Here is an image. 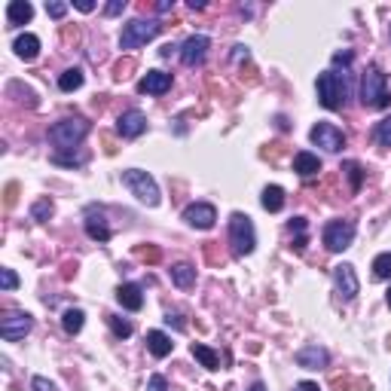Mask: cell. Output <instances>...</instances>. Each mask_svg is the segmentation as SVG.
I'll list each match as a JSON object with an SVG mask.
<instances>
[{"label": "cell", "mask_w": 391, "mask_h": 391, "mask_svg": "<svg viewBox=\"0 0 391 391\" xmlns=\"http://www.w3.org/2000/svg\"><path fill=\"white\" fill-rule=\"evenodd\" d=\"M351 86H349V74H336V70H324L318 74V101L327 110H342L349 104Z\"/></svg>", "instance_id": "6da1fadb"}, {"label": "cell", "mask_w": 391, "mask_h": 391, "mask_svg": "<svg viewBox=\"0 0 391 391\" xmlns=\"http://www.w3.org/2000/svg\"><path fill=\"white\" fill-rule=\"evenodd\" d=\"M86 135H89V122L83 120V116H64V120H58L55 126L49 129V141L58 153L80 147Z\"/></svg>", "instance_id": "7a4b0ae2"}, {"label": "cell", "mask_w": 391, "mask_h": 391, "mask_svg": "<svg viewBox=\"0 0 391 391\" xmlns=\"http://www.w3.org/2000/svg\"><path fill=\"white\" fill-rule=\"evenodd\" d=\"M361 101L364 107H388L391 104V89H388V80L386 74H382L376 64H370L367 70H364V80H361Z\"/></svg>", "instance_id": "3957f363"}, {"label": "cell", "mask_w": 391, "mask_h": 391, "mask_svg": "<svg viewBox=\"0 0 391 391\" xmlns=\"http://www.w3.org/2000/svg\"><path fill=\"white\" fill-rule=\"evenodd\" d=\"M230 245H232V254H236V257H247V254H254V247H257L254 224L242 211H236L230 217Z\"/></svg>", "instance_id": "277c9868"}, {"label": "cell", "mask_w": 391, "mask_h": 391, "mask_svg": "<svg viewBox=\"0 0 391 391\" xmlns=\"http://www.w3.org/2000/svg\"><path fill=\"white\" fill-rule=\"evenodd\" d=\"M122 184L132 190V196H138V202H144V205H159V187H156L153 174L141 172V168H129V172H122Z\"/></svg>", "instance_id": "5b68a950"}, {"label": "cell", "mask_w": 391, "mask_h": 391, "mask_svg": "<svg viewBox=\"0 0 391 391\" xmlns=\"http://www.w3.org/2000/svg\"><path fill=\"white\" fill-rule=\"evenodd\" d=\"M162 25L156 22V18H132V22L122 28L120 34V46L122 49H138L144 46V43H150L156 34H159Z\"/></svg>", "instance_id": "8992f818"}, {"label": "cell", "mask_w": 391, "mask_h": 391, "mask_svg": "<svg viewBox=\"0 0 391 391\" xmlns=\"http://www.w3.org/2000/svg\"><path fill=\"white\" fill-rule=\"evenodd\" d=\"M31 327H34V318H31L28 312H6V315L0 318V336H3L6 342L25 340V336L31 334Z\"/></svg>", "instance_id": "52a82bcc"}, {"label": "cell", "mask_w": 391, "mask_h": 391, "mask_svg": "<svg viewBox=\"0 0 391 391\" xmlns=\"http://www.w3.org/2000/svg\"><path fill=\"white\" fill-rule=\"evenodd\" d=\"M355 242V224H349V220H330L327 226H324V247L334 254L345 251V247H351Z\"/></svg>", "instance_id": "ba28073f"}, {"label": "cell", "mask_w": 391, "mask_h": 391, "mask_svg": "<svg viewBox=\"0 0 391 391\" xmlns=\"http://www.w3.org/2000/svg\"><path fill=\"white\" fill-rule=\"evenodd\" d=\"M309 138H312V144H315V147H324L327 153H340V150L345 147L342 129H336L334 122H318V126H312Z\"/></svg>", "instance_id": "9c48e42d"}, {"label": "cell", "mask_w": 391, "mask_h": 391, "mask_svg": "<svg viewBox=\"0 0 391 391\" xmlns=\"http://www.w3.org/2000/svg\"><path fill=\"white\" fill-rule=\"evenodd\" d=\"M184 220L193 230H211L214 220H217V208L208 205V202H193L184 208Z\"/></svg>", "instance_id": "30bf717a"}, {"label": "cell", "mask_w": 391, "mask_h": 391, "mask_svg": "<svg viewBox=\"0 0 391 391\" xmlns=\"http://www.w3.org/2000/svg\"><path fill=\"white\" fill-rule=\"evenodd\" d=\"M208 49H211V40H208L205 34H193L184 40V46H180V62L187 64V68H196V64L205 62Z\"/></svg>", "instance_id": "8fae6325"}, {"label": "cell", "mask_w": 391, "mask_h": 391, "mask_svg": "<svg viewBox=\"0 0 391 391\" xmlns=\"http://www.w3.org/2000/svg\"><path fill=\"white\" fill-rule=\"evenodd\" d=\"M334 284H336V291H340V297H342V299H355V297H358V291H361V284H358V272H355V266H351V263H340V266H334Z\"/></svg>", "instance_id": "7c38bea8"}, {"label": "cell", "mask_w": 391, "mask_h": 391, "mask_svg": "<svg viewBox=\"0 0 391 391\" xmlns=\"http://www.w3.org/2000/svg\"><path fill=\"white\" fill-rule=\"evenodd\" d=\"M293 361H297L303 370H324L330 364V355H327V349L312 342V345H303V349L293 355Z\"/></svg>", "instance_id": "4fadbf2b"}, {"label": "cell", "mask_w": 391, "mask_h": 391, "mask_svg": "<svg viewBox=\"0 0 391 391\" xmlns=\"http://www.w3.org/2000/svg\"><path fill=\"white\" fill-rule=\"evenodd\" d=\"M144 129H147V116L141 110H126L116 120V135L120 138H138V135H144Z\"/></svg>", "instance_id": "5bb4252c"}, {"label": "cell", "mask_w": 391, "mask_h": 391, "mask_svg": "<svg viewBox=\"0 0 391 391\" xmlns=\"http://www.w3.org/2000/svg\"><path fill=\"white\" fill-rule=\"evenodd\" d=\"M168 89H172V74H165V70H147L138 80L141 95H165Z\"/></svg>", "instance_id": "9a60e30c"}, {"label": "cell", "mask_w": 391, "mask_h": 391, "mask_svg": "<svg viewBox=\"0 0 391 391\" xmlns=\"http://www.w3.org/2000/svg\"><path fill=\"white\" fill-rule=\"evenodd\" d=\"M86 232H89V239H95V242H107L110 239V226H107V220H104L101 208H89L86 211Z\"/></svg>", "instance_id": "2e32d148"}, {"label": "cell", "mask_w": 391, "mask_h": 391, "mask_svg": "<svg viewBox=\"0 0 391 391\" xmlns=\"http://www.w3.org/2000/svg\"><path fill=\"white\" fill-rule=\"evenodd\" d=\"M116 299H120V306L122 309H129V312H138L141 306H144V293H141L138 284H120V291H116Z\"/></svg>", "instance_id": "e0dca14e"}, {"label": "cell", "mask_w": 391, "mask_h": 391, "mask_svg": "<svg viewBox=\"0 0 391 391\" xmlns=\"http://www.w3.org/2000/svg\"><path fill=\"white\" fill-rule=\"evenodd\" d=\"M293 172H297L299 178H312V174L321 172V159H318L315 153H309V150H303V153L293 156Z\"/></svg>", "instance_id": "ac0fdd59"}, {"label": "cell", "mask_w": 391, "mask_h": 391, "mask_svg": "<svg viewBox=\"0 0 391 391\" xmlns=\"http://www.w3.org/2000/svg\"><path fill=\"white\" fill-rule=\"evenodd\" d=\"M12 49H16L18 58H25V62H34L37 55H40V37L34 34H22L16 43H12Z\"/></svg>", "instance_id": "d6986e66"}, {"label": "cell", "mask_w": 391, "mask_h": 391, "mask_svg": "<svg viewBox=\"0 0 391 391\" xmlns=\"http://www.w3.org/2000/svg\"><path fill=\"white\" fill-rule=\"evenodd\" d=\"M172 336H165L162 330H150L147 334V349H150V355L153 358H168L172 355Z\"/></svg>", "instance_id": "ffe728a7"}, {"label": "cell", "mask_w": 391, "mask_h": 391, "mask_svg": "<svg viewBox=\"0 0 391 391\" xmlns=\"http://www.w3.org/2000/svg\"><path fill=\"white\" fill-rule=\"evenodd\" d=\"M31 16H34V6L28 0H12L6 6V22L10 25H25V22H31Z\"/></svg>", "instance_id": "44dd1931"}, {"label": "cell", "mask_w": 391, "mask_h": 391, "mask_svg": "<svg viewBox=\"0 0 391 391\" xmlns=\"http://www.w3.org/2000/svg\"><path fill=\"white\" fill-rule=\"evenodd\" d=\"M190 351H193V358H196V361H199L205 370H220V355H217L214 349H208L205 342H193Z\"/></svg>", "instance_id": "7402d4cb"}, {"label": "cell", "mask_w": 391, "mask_h": 391, "mask_svg": "<svg viewBox=\"0 0 391 391\" xmlns=\"http://www.w3.org/2000/svg\"><path fill=\"white\" fill-rule=\"evenodd\" d=\"M168 272H172V282L178 284L180 291H190L193 284H196V269H193L190 263H174Z\"/></svg>", "instance_id": "603a6c76"}, {"label": "cell", "mask_w": 391, "mask_h": 391, "mask_svg": "<svg viewBox=\"0 0 391 391\" xmlns=\"http://www.w3.org/2000/svg\"><path fill=\"white\" fill-rule=\"evenodd\" d=\"M260 205H263L266 211H272V214L282 211V208H284V190H282V187H275V184L266 187L263 196H260Z\"/></svg>", "instance_id": "cb8c5ba5"}, {"label": "cell", "mask_w": 391, "mask_h": 391, "mask_svg": "<svg viewBox=\"0 0 391 391\" xmlns=\"http://www.w3.org/2000/svg\"><path fill=\"white\" fill-rule=\"evenodd\" d=\"M80 86H83V70L80 68H70L58 77V89H62V92H77Z\"/></svg>", "instance_id": "d4e9b609"}, {"label": "cell", "mask_w": 391, "mask_h": 391, "mask_svg": "<svg viewBox=\"0 0 391 391\" xmlns=\"http://www.w3.org/2000/svg\"><path fill=\"white\" fill-rule=\"evenodd\" d=\"M83 321H86V315H83L80 309H68V312L62 315V327H64V334H70V336L80 334V330H83Z\"/></svg>", "instance_id": "484cf974"}, {"label": "cell", "mask_w": 391, "mask_h": 391, "mask_svg": "<svg viewBox=\"0 0 391 391\" xmlns=\"http://www.w3.org/2000/svg\"><path fill=\"white\" fill-rule=\"evenodd\" d=\"M291 232H293V251H306V242H309V239H306V220L303 217H293L291 220Z\"/></svg>", "instance_id": "4316f807"}, {"label": "cell", "mask_w": 391, "mask_h": 391, "mask_svg": "<svg viewBox=\"0 0 391 391\" xmlns=\"http://www.w3.org/2000/svg\"><path fill=\"white\" fill-rule=\"evenodd\" d=\"M373 278H379V282H386V278H391V251L379 254V257L373 260Z\"/></svg>", "instance_id": "83f0119b"}, {"label": "cell", "mask_w": 391, "mask_h": 391, "mask_svg": "<svg viewBox=\"0 0 391 391\" xmlns=\"http://www.w3.org/2000/svg\"><path fill=\"white\" fill-rule=\"evenodd\" d=\"M373 138H376V144H379V147H391V116H386V120L376 122Z\"/></svg>", "instance_id": "f1b7e54d"}, {"label": "cell", "mask_w": 391, "mask_h": 391, "mask_svg": "<svg viewBox=\"0 0 391 391\" xmlns=\"http://www.w3.org/2000/svg\"><path fill=\"white\" fill-rule=\"evenodd\" d=\"M107 324H110V330H113L120 340H126V336H132V324L126 321V318H120V315H107Z\"/></svg>", "instance_id": "f546056e"}, {"label": "cell", "mask_w": 391, "mask_h": 391, "mask_svg": "<svg viewBox=\"0 0 391 391\" xmlns=\"http://www.w3.org/2000/svg\"><path fill=\"white\" fill-rule=\"evenodd\" d=\"M31 217L40 220V224H43V220H49L52 217V202L49 199H40L34 208H31Z\"/></svg>", "instance_id": "4dcf8cb0"}, {"label": "cell", "mask_w": 391, "mask_h": 391, "mask_svg": "<svg viewBox=\"0 0 391 391\" xmlns=\"http://www.w3.org/2000/svg\"><path fill=\"white\" fill-rule=\"evenodd\" d=\"M342 172H349V180H351V190H358L361 187V165L358 162H345Z\"/></svg>", "instance_id": "1f68e13d"}, {"label": "cell", "mask_w": 391, "mask_h": 391, "mask_svg": "<svg viewBox=\"0 0 391 391\" xmlns=\"http://www.w3.org/2000/svg\"><path fill=\"white\" fill-rule=\"evenodd\" d=\"M18 284V275L12 269H0V288L3 291H12Z\"/></svg>", "instance_id": "d6a6232c"}, {"label": "cell", "mask_w": 391, "mask_h": 391, "mask_svg": "<svg viewBox=\"0 0 391 391\" xmlns=\"http://www.w3.org/2000/svg\"><path fill=\"white\" fill-rule=\"evenodd\" d=\"M46 12L52 18H64V12H68V3H62V0H46Z\"/></svg>", "instance_id": "836d02e7"}, {"label": "cell", "mask_w": 391, "mask_h": 391, "mask_svg": "<svg viewBox=\"0 0 391 391\" xmlns=\"http://www.w3.org/2000/svg\"><path fill=\"white\" fill-rule=\"evenodd\" d=\"M31 391H58V388H55V382L46 379V376H34V379H31Z\"/></svg>", "instance_id": "e575fe53"}, {"label": "cell", "mask_w": 391, "mask_h": 391, "mask_svg": "<svg viewBox=\"0 0 391 391\" xmlns=\"http://www.w3.org/2000/svg\"><path fill=\"white\" fill-rule=\"evenodd\" d=\"M147 391H168V379L165 376H150V382H147Z\"/></svg>", "instance_id": "d590c367"}, {"label": "cell", "mask_w": 391, "mask_h": 391, "mask_svg": "<svg viewBox=\"0 0 391 391\" xmlns=\"http://www.w3.org/2000/svg\"><path fill=\"white\" fill-rule=\"evenodd\" d=\"M122 10H126V0H113V3L104 6V12H107V16H120Z\"/></svg>", "instance_id": "8d00e7d4"}, {"label": "cell", "mask_w": 391, "mask_h": 391, "mask_svg": "<svg viewBox=\"0 0 391 391\" xmlns=\"http://www.w3.org/2000/svg\"><path fill=\"white\" fill-rule=\"evenodd\" d=\"M55 162H58V165H83L80 156H62V153L55 156Z\"/></svg>", "instance_id": "74e56055"}, {"label": "cell", "mask_w": 391, "mask_h": 391, "mask_svg": "<svg viewBox=\"0 0 391 391\" xmlns=\"http://www.w3.org/2000/svg\"><path fill=\"white\" fill-rule=\"evenodd\" d=\"M334 64H351V52H349V49L336 52V55H334Z\"/></svg>", "instance_id": "f35d334b"}, {"label": "cell", "mask_w": 391, "mask_h": 391, "mask_svg": "<svg viewBox=\"0 0 391 391\" xmlns=\"http://www.w3.org/2000/svg\"><path fill=\"white\" fill-rule=\"evenodd\" d=\"M74 6H77V10H80V12H92V10H95V3H92V0H74Z\"/></svg>", "instance_id": "ab89813d"}, {"label": "cell", "mask_w": 391, "mask_h": 391, "mask_svg": "<svg viewBox=\"0 0 391 391\" xmlns=\"http://www.w3.org/2000/svg\"><path fill=\"white\" fill-rule=\"evenodd\" d=\"M293 391H321V388H318L315 382H299V386L293 388Z\"/></svg>", "instance_id": "60d3db41"}, {"label": "cell", "mask_w": 391, "mask_h": 391, "mask_svg": "<svg viewBox=\"0 0 391 391\" xmlns=\"http://www.w3.org/2000/svg\"><path fill=\"white\" fill-rule=\"evenodd\" d=\"M165 321H168V324H174V327H178V330L184 327V321H180V315H172V312H168V315H165Z\"/></svg>", "instance_id": "b9f144b4"}, {"label": "cell", "mask_w": 391, "mask_h": 391, "mask_svg": "<svg viewBox=\"0 0 391 391\" xmlns=\"http://www.w3.org/2000/svg\"><path fill=\"white\" fill-rule=\"evenodd\" d=\"M141 257H150V260H159V251H147V247H141Z\"/></svg>", "instance_id": "7bdbcfd3"}, {"label": "cell", "mask_w": 391, "mask_h": 391, "mask_svg": "<svg viewBox=\"0 0 391 391\" xmlns=\"http://www.w3.org/2000/svg\"><path fill=\"white\" fill-rule=\"evenodd\" d=\"M242 58H247V46H236V62H242Z\"/></svg>", "instance_id": "ee69618b"}, {"label": "cell", "mask_w": 391, "mask_h": 391, "mask_svg": "<svg viewBox=\"0 0 391 391\" xmlns=\"http://www.w3.org/2000/svg\"><path fill=\"white\" fill-rule=\"evenodd\" d=\"M190 10H205V0H190Z\"/></svg>", "instance_id": "f6af8a7d"}, {"label": "cell", "mask_w": 391, "mask_h": 391, "mask_svg": "<svg viewBox=\"0 0 391 391\" xmlns=\"http://www.w3.org/2000/svg\"><path fill=\"white\" fill-rule=\"evenodd\" d=\"M156 10H159V12H168V10H172V3H168V0H162V3H156Z\"/></svg>", "instance_id": "bcb514c9"}, {"label": "cell", "mask_w": 391, "mask_h": 391, "mask_svg": "<svg viewBox=\"0 0 391 391\" xmlns=\"http://www.w3.org/2000/svg\"><path fill=\"white\" fill-rule=\"evenodd\" d=\"M247 391H266V386H263V382H254V386L247 388Z\"/></svg>", "instance_id": "7dc6e473"}, {"label": "cell", "mask_w": 391, "mask_h": 391, "mask_svg": "<svg viewBox=\"0 0 391 391\" xmlns=\"http://www.w3.org/2000/svg\"><path fill=\"white\" fill-rule=\"evenodd\" d=\"M386 299H388V309H391V288H388V297Z\"/></svg>", "instance_id": "c3c4849f"}]
</instances>
